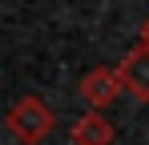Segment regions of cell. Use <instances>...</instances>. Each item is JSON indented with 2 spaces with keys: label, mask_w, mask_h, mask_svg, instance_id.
<instances>
[{
  "label": "cell",
  "mask_w": 149,
  "mask_h": 145,
  "mask_svg": "<svg viewBox=\"0 0 149 145\" xmlns=\"http://www.w3.org/2000/svg\"><path fill=\"white\" fill-rule=\"evenodd\" d=\"M4 125L20 145H45L52 137V129H56V117H52V109L40 97H16Z\"/></svg>",
  "instance_id": "1"
},
{
  "label": "cell",
  "mask_w": 149,
  "mask_h": 145,
  "mask_svg": "<svg viewBox=\"0 0 149 145\" xmlns=\"http://www.w3.org/2000/svg\"><path fill=\"white\" fill-rule=\"evenodd\" d=\"M77 89H81V101H85L89 109H97V113H105V109L125 93L121 72H117V69H93V72H85Z\"/></svg>",
  "instance_id": "2"
},
{
  "label": "cell",
  "mask_w": 149,
  "mask_h": 145,
  "mask_svg": "<svg viewBox=\"0 0 149 145\" xmlns=\"http://www.w3.org/2000/svg\"><path fill=\"white\" fill-rule=\"evenodd\" d=\"M117 72H121V85H125V93L149 105V45L129 48V52L121 56V65H117Z\"/></svg>",
  "instance_id": "3"
},
{
  "label": "cell",
  "mask_w": 149,
  "mask_h": 145,
  "mask_svg": "<svg viewBox=\"0 0 149 145\" xmlns=\"http://www.w3.org/2000/svg\"><path fill=\"white\" fill-rule=\"evenodd\" d=\"M69 137H73V145H113L117 129H113V121L105 117V113L89 109V113H85V117L69 129Z\"/></svg>",
  "instance_id": "4"
},
{
  "label": "cell",
  "mask_w": 149,
  "mask_h": 145,
  "mask_svg": "<svg viewBox=\"0 0 149 145\" xmlns=\"http://www.w3.org/2000/svg\"><path fill=\"white\" fill-rule=\"evenodd\" d=\"M141 45H149V20L141 24Z\"/></svg>",
  "instance_id": "5"
}]
</instances>
